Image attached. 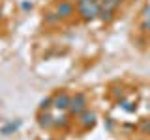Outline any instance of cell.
<instances>
[{"mask_svg": "<svg viewBox=\"0 0 150 140\" xmlns=\"http://www.w3.org/2000/svg\"><path fill=\"white\" fill-rule=\"evenodd\" d=\"M75 8H77V13L79 17L83 19V21L90 22L94 19H98L100 15V4L96 2V0H79L77 4H75Z\"/></svg>", "mask_w": 150, "mask_h": 140, "instance_id": "6da1fadb", "label": "cell"}, {"mask_svg": "<svg viewBox=\"0 0 150 140\" xmlns=\"http://www.w3.org/2000/svg\"><path fill=\"white\" fill-rule=\"evenodd\" d=\"M88 108V97L84 92H77L75 95H71V101H69V106H68V112L71 118H77L81 112H84Z\"/></svg>", "mask_w": 150, "mask_h": 140, "instance_id": "7a4b0ae2", "label": "cell"}, {"mask_svg": "<svg viewBox=\"0 0 150 140\" xmlns=\"http://www.w3.org/2000/svg\"><path fill=\"white\" fill-rule=\"evenodd\" d=\"M96 121H98V114L94 110H90V108H86L84 112H81V114L77 116V123H79V127L83 131L92 129L94 125H96Z\"/></svg>", "mask_w": 150, "mask_h": 140, "instance_id": "3957f363", "label": "cell"}, {"mask_svg": "<svg viewBox=\"0 0 150 140\" xmlns=\"http://www.w3.org/2000/svg\"><path fill=\"white\" fill-rule=\"evenodd\" d=\"M54 11L60 15V19H71L75 15V11H77V8H75V4L71 0H60V2H56L54 6Z\"/></svg>", "mask_w": 150, "mask_h": 140, "instance_id": "277c9868", "label": "cell"}, {"mask_svg": "<svg viewBox=\"0 0 150 140\" xmlns=\"http://www.w3.org/2000/svg\"><path fill=\"white\" fill-rule=\"evenodd\" d=\"M69 101H71V95L68 92H56L53 95V108H56L58 112H66L69 106Z\"/></svg>", "mask_w": 150, "mask_h": 140, "instance_id": "5b68a950", "label": "cell"}, {"mask_svg": "<svg viewBox=\"0 0 150 140\" xmlns=\"http://www.w3.org/2000/svg\"><path fill=\"white\" fill-rule=\"evenodd\" d=\"M38 125L45 131L54 129V116L51 114V112H40V116H38Z\"/></svg>", "mask_w": 150, "mask_h": 140, "instance_id": "8992f818", "label": "cell"}, {"mask_svg": "<svg viewBox=\"0 0 150 140\" xmlns=\"http://www.w3.org/2000/svg\"><path fill=\"white\" fill-rule=\"evenodd\" d=\"M60 21H62V19H60V15L54 11V9L53 11H43V22L47 26H56Z\"/></svg>", "mask_w": 150, "mask_h": 140, "instance_id": "52a82bcc", "label": "cell"}, {"mask_svg": "<svg viewBox=\"0 0 150 140\" xmlns=\"http://www.w3.org/2000/svg\"><path fill=\"white\" fill-rule=\"evenodd\" d=\"M21 125H23L21 120H17V121H8L6 125H2V127H0V134H6V136H8V134H13L19 127H21Z\"/></svg>", "mask_w": 150, "mask_h": 140, "instance_id": "ba28073f", "label": "cell"}, {"mask_svg": "<svg viewBox=\"0 0 150 140\" xmlns=\"http://www.w3.org/2000/svg\"><path fill=\"white\" fill-rule=\"evenodd\" d=\"M71 123V116L69 114H60L54 118V129H66Z\"/></svg>", "mask_w": 150, "mask_h": 140, "instance_id": "9c48e42d", "label": "cell"}, {"mask_svg": "<svg viewBox=\"0 0 150 140\" xmlns=\"http://www.w3.org/2000/svg\"><path fill=\"white\" fill-rule=\"evenodd\" d=\"M40 112H49L51 108H53V95H47V97H43V99L40 101Z\"/></svg>", "mask_w": 150, "mask_h": 140, "instance_id": "30bf717a", "label": "cell"}, {"mask_svg": "<svg viewBox=\"0 0 150 140\" xmlns=\"http://www.w3.org/2000/svg\"><path fill=\"white\" fill-rule=\"evenodd\" d=\"M115 11H111V9H100V15H98V19L103 22H111V21H115Z\"/></svg>", "mask_w": 150, "mask_h": 140, "instance_id": "8fae6325", "label": "cell"}, {"mask_svg": "<svg viewBox=\"0 0 150 140\" xmlns=\"http://www.w3.org/2000/svg\"><path fill=\"white\" fill-rule=\"evenodd\" d=\"M122 2H124V0H107V4H105V6H101V9H111V11H116V8H118Z\"/></svg>", "mask_w": 150, "mask_h": 140, "instance_id": "7c38bea8", "label": "cell"}, {"mask_svg": "<svg viewBox=\"0 0 150 140\" xmlns=\"http://www.w3.org/2000/svg\"><path fill=\"white\" fill-rule=\"evenodd\" d=\"M139 127H141V131H143V133L150 134V120H148V118H146V120H143V121H141V125H139Z\"/></svg>", "mask_w": 150, "mask_h": 140, "instance_id": "4fadbf2b", "label": "cell"}, {"mask_svg": "<svg viewBox=\"0 0 150 140\" xmlns=\"http://www.w3.org/2000/svg\"><path fill=\"white\" fill-rule=\"evenodd\" d=\"M141 32H143V34H150V19H144V21L141 22Z\"/></svg>", "mask_w": 150, "mask_h": 140, "instance_id": "5bb4252c", "label": "cell"}, {"mask_svg": "<svg viewBox=\"0 0 150 140\" xmlns=\"http://www.w3.org/2000/svg\"><path fill=\"white\" fill-rule=\"evenodd\" d=\"M32 8H34V4H32L30 0H23V2H21V9H23V11H32Z\"/></svg>", "mask_w": 150, "mask_h": 140, "instance_id": "9a60e30c", "label": "cell"}, {"mask_svg": "<svg viewBox=\"0 0 150 140\" xmlns=\"http://www.w3.org/2000/svg\"><path fill=\"white\" fill-rule=\"evenodd\" d=\"M141 15H143V19H150V4H146V6L143 8V11H141Z\"/></svg>", "mask_w": 150, "mask_h": 140, "instance_id": "2e32d148", "label": "cell"}, {"mask_svg": "<svg viewBox=\"0 0 150 140\" xmlns=\"http://www.w3.org/2000/svg\"><path fill=\"white\" fill-rule=\"evenodd\" d=\"M96 2L100 4V8H101V6H105V4H107V0H96Z\"/></svg>", "mask_w": 150, "mask_h": 140, "instance_id": "e0dca14e", "label": "cell"}, {"mask_svg": "<svg viewBox=\"0 0 150 140\" xmlns=\"http://www.w3.org/2000/svg\"><path fill=\"white\" fill-rule=\"evenodd\" d=\"M2 17H4V11H2V8H0V21H2Z\"/></svg>", "mask_w": 150, "mask_h": 140, "instance_id": "ac0fdd59", "label": "cell"}, {"mask_svg": "<svg viewBox=\"0 0 150 140\" xmlns=\"http://www.w3.org/2000/svg\"><path fill=\"white\" fill-rule=\"evenodd\" d=\"M71 2H73V4H77V2H79V0H71Z\"/></svg>", "mask_w": 150, "mask_h": 140, "instance_id": "d6986e66", "label": "cell"}, {"mask_svg": "<svg viewBox=\"0 0 150 140\" xmlns=\"http://www.w3.org/2000/svg\"><path fill=\"white\" fill-rule=\"evenodd\" d=\"M47 140H53V138H47Z\"/></svg>", "mask_w": 150, "mask_h": 140, "instance_id": "ffe728a7", "label": "cell"}]
</instances>
